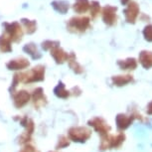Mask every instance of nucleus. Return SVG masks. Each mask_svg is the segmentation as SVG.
I'll return each instance as SVG.
<instances>
[{"instance_id":"1","label":"nucleus","mask_w":152,"mask_h":152,"mask_svg":"<svg viewBox=\"0 0 152 152\" xmlns=\"http://www.w3.org/2000/svg\"><path fill=\"white\" fill-rule=\"evenodd\" d=\"M91 28V19L88 16H74L67 23V30L71 33H85Z\"/></svg>"},{"instance_id":"2","label":"nucleus","mask_w":152,"mask_h":152,"mask_svg":"<svg viewBox=\"0 0 152 152\" xmlns=\"http://www.w3.org/2000/svg\"><path fill=\"white\" fill-rule=\"evenodd\" d=\"M20 76H21V82L25 84L41 82L45 79V67L42 65H38L26 73H21Z\"/></svg>"},{"instance_id":"3","label":"nucleus","mask_w":152,"mask_h":152,"mask_svg":"<svg viewBox=\"0 0 152 152\" xmlns=\"http://www.w3.org/2000/svg\"><path fill=\"white\" fill-rule=\"evenodd\" d=\"M2 26L5 31L4 34H6L12 42H19L22 40L24 32H23V28L19 22H3Z\"/></svg>"},{"instance_id":"4","label":"nucleus","mask_w":152,"mask_h":152,"mask_svg":"<svg viewBox=\"0 0 152 152\" xmlns=\"http://www.w3.org/2000/svg\"><path fill=\"white\" fill-rule=\"evenodd\" d=\"M117 7L111 5H105L102 10V21L107 26H114L117 22Z\"/></svg>"},{"instance_id":"5","label":"nucleus","mask_w":152,"mask_h":152,"mask_svg":"<svg viewBox=\"0 0 152 152\" xmlns=\"http://www.w3.org/2000/svg\"><path fill=\"white\" fill-rule=\"evenodd\" d=\"M124 16H125V21L129 24H134L136 22L137 17L139 16L140 13V8L139 5L136 3L135 1H130L127 3V7L125 8L124 11Z\"/></svg>"},{"instance_id":"6","label":"nucleus","mask_w":152,"mask_h":152,"mask_svg":"<svg viewBox=\"0 0 152 152\" xmlns=\"http://www.w3.org/2000/svg\"><path fill=\"white\" fill-rule=\"evenodd\" d=\"M70 138L77 142H85L91 136V131L85 127H73L69 131Z\"/></svg>"},{"instance_id":"7","label":"nucleus","mask_w":152,"mask_h":152,"mask_svg":"<svg viewBox=\"0 0 152 152\" xmlns=\"http://www.w3.org/2000/svg\"><path fill=\"white\" fill-rule=\"evenodd\" d=\"M30 66V62L26 58H17L10 60L6 64V67L10 71H22Z\"/></svg>"},{"instance_id":"8","label":"nucleus","mask_w":152,"mask_h":152,"mask_svg":"<svg viewBox=\"0 0 152 152\" xmlns=\"http://www.w3.org/2000/svg\"><path fill=\"white\" fill-rule=\"evenodd\" d=\"M50 54L51 56L53 57L54 60H55V62L57 64H63V63H65L66 61H68V58H69V53L65 52L63 49L60 47H56L52 49V50L50 51Z\"/></svg>"},{"instance_id":"9","label":"nucleus","mask_w":152,"mask_h":152,"mask_svg":"<svg viewBox=\"0 0 152 152\" xmlns=\"http://www.w3.org/2000/svg\"><path fill=\"white\" fill-rule=\"evenodd\" d=\"M88 123H90V125L93 126L96 131H99V133L100 134H107L108 132V130L110 129V126L104 122V120L102 118H99V117L90 120Z\"/></svg>"},{"instance_id":"10","label":"nucleus","mask_w":152,"mask_h":152,"mask_svg":"<svg viewBox=\"0 0 152 152\" xmlns=\"http://www.w3.org/2000/svg\"><path fill=\"white\" fill-rule=\"evenodd\" d=\"M30 100V94L26 91H20L18 94L14 96V104L17 107H22L25 104H27Z\"/></svg>"},{"instance_id":"11","label":"nucleus","mask_w":152,"mask_h":152,"mask_svg":"<svg viewBox=\"0 0 152 152\" xmlns=\"http://www.w3.org/2000/svg\"><path fill=\"white\" fill-rule=\"evenodd\" d=\"M51 6L55 11L60 14H63V15L68 13L69 9H70V3L67 0H54L51 2Z\"/></svg>"},{"instance_id":"12","label":"nucleus","mask_w":152,"mask_h":152,"mask_svg":"<svg viewBox=\"0 0 152 152\" xmlns=\"http://www.w3.org/2000/svg\"><path fill=\"white\" fill-rule=\"evenodd\" d=\"M23 51L26 54H28L33 60H38L42 57V54L40 53L38 47L34 43H28V44L24 45Z\"/></svg>"},{"instance_id":"13","label":"nucleus","mask_w":152,"mask_h":152,"mask_svg":"<svg viewBox=\"0 0 152 152\" xmlns=\"http://www.w3.org/2000/svg\"><path fill=\"white\" fill-rule=\"evenodd\" d=\"M90 3L91 2L88 0H75L73 9L78 14L86 13L88 10H90Z\"/></svg>"},{"instance_id":"14","label":"nucleus","mask_w":152,"mask_h":152,"mask_svg":"<svg viewBox=\"0 0 152 152\" xmlns=\"http://www.w3.org/2000/svg\"><path fill=\"white\" fill-rule=\"evenodd\" d=\"M139 62L144 69L152 68V52L151 51H142V52H140Z\"/></svg>"},{"instance_id":"15","label":"nucleus","mask_w":152,"mask_h":152,"mask_svg":"<svg viewBox=\"0 0 152 152\" xmlns=\"http://www.w3.org/2000/svg\"><path fill=\"white\" fill-rule=\"evenodd\" d=\"M20 23L22 24V26L24 27L25 31L27 34H34L37 31V22L36 20H31L28 18H22L20 20Z\"/></svg>"},{"instance_id":"16","label":"nucleus","mask_w":152,"mask_h":152,"mask_svg":"<svg viewBox=\"0 0 152 152\" xmlns=\"http://www.w3.org/2000/svg\"><path fill=\"white\" fill-rule=\"evenodd\" d=\"M117 65L121 70L128 71V70H135L137 67V62L134 58H127L125 60H119L117 62Z\"/></svg>"},{"instance_id":"17","label":"nucleus","mask_w":152,"mask_h":152,"mask_svg":"<svg viewBox=\"0 0 152 152\" xmlns=\"http://www.w3.org/2000/svg\"><path fill=\"white\" fill-rule=\"evenodd\" d=\"M0 51L2 53H9L12 51V41L6 34L0 36Z\"/></svg>"},{"instance_id":"18","label":"nucleus","mask_w":152,"mask_h":152,"mask_svg":"<svg viewBox=\"0 0 152 152\" xmlns=\"http://www.w3.org/2000/svg\"><path fill=\"white\" fill-rule=\"evenodd\" d=\"M68 63H69V66H70V68L76 74H82V73H84V68H83L82 66L80 65L78 62H77L76 56H75L74 53H70V54H69Z\"/></svg>"},{"instance_id":"19","label":"nucleus","mask_w":152,"mask_h":152,"mask_svg":"<svg viewBox=\"0 0 152 152\" xmlns=\"http://www.w3.org/2000/svg\"><path fill=\"white\" fill-rule=\"evenodd\" d=\"M113 81V84L114 86H117V87H121V86H125L128 83L132 82L133 78L130 75H124V76H114L111 79Z\"/></svg>"},{"instance_id":"20","label":"nucleus","mask_w":152,"mask_h":152,"mask_svg":"<svg viewBox=\"0 0 152 152\" xmlns=\"http://www.w3.org/2000/svg\"><path fill=\"white\" fill-rule=\"evenodd\" d=\"M131 121H132V119L130 117H128L127 115H125V114H118L116 117L117 126H118V128H120V129L127 128L130 125Z\"/></svg>"},{"instance_id":"21","label":"nucleus","mask_w":152,"mask_h":152,"mask_svg":"<svg viewBox=\"0 0 152 152\" xmlns=\"http://www.w3.org/2000/svg\"><path fill=\"white\" fill-rule=\"evenodd\" d=\"M100 11H102V7H100V4L99 1H91L90 3V12H91V16L93 19H96L97 16L99 15Z\"/></svg>"},{"instance_id":"22","label":"nucleus","mask_w":152,"mask_h":152,"mask_svg":"<svg viewBox=\"0 0 152 152\" xmlns=\"http://www.w3.org/2000/svg\"><path fill=\"white\" fill-rule=\"evenodd\" d=\"M70 91H66L65 88V86L62 84V83H60V84L57 86L56 88H55V94L56 96H58L59 97H62V99H66V97L69 96V94Z\"/></svg>"},{"instance_id":"23","label":"nucleus","mask_w":152,"mask_h":152,"mask_svg":"<svg viewBox=\"0 0 152 152\" xmlns=\"http://www.w3.org/2000/svg\"><path fill=\"white\" fill-rule=\"evenodd\" d=\"M60 46V42L59 41H51V40H46V41L42 42L41 47L43 50L48 51V50H52V49L59 47Z\"/></svg>"},{"instance_id":"24","label":"nucleus","mask_w":152,"mask_h":152,"mask_svg":"<svg viewBox=\"0 0 152 152\" xmlns=\"http://www.w3.org/2000/svg\"><path fill=\"white\" fill-rule=\"evenodd\" d=\"M143 36H144L145 40L149 42H152V25H147L143 29Z\"/></svg>"},{"instance_id":"25","label":"nucleus","mask_w":152,"mask_h":152,"mask_svg":"<svg viewBox=\"0 0 152 152\" xmlns=\"http://www.w3.org/2000/svg\"><path fill=\"white\" fill-rule=\"evenodd\" d=\"M22 152H36V149H32V147H30V146H27V147L23 148Z\"/></svg>"},{"instance_id":"26","label":"nucleus","mask_w":152,"mask_h":152,"mask_svg":"<svg viewBox=\"0 0 152 152\" xmlns=\"http://www.w3.org/2000/svg\"><path fill=\"white\" fill-rule=\"evenodd\" d=\"M147 113L149 114H152V102L148 104V107H147Z\"/></svg>"},{"instance_id":"27","label":"nucleus","mask_w":152,"mask_h":152,"mask_svg":"<svg viewBox=\"0 0 152 152\" xmlns=\"http://www.w3.org/2000/svg\"><path fill=\"white\" fill-rule=\"evenodd\" d=\"M128 2H130V0H120V3L122 5H126Z\"/></svg>"}]
</instances>
